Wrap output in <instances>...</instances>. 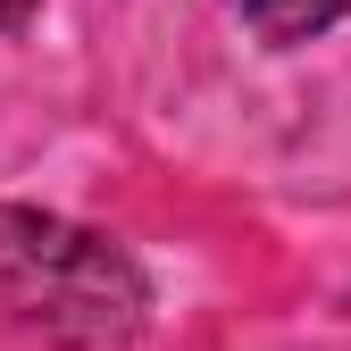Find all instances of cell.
Returning <instances> with one entry per match:
<instances>
[{
	"instance_id": "6da1fadb",
	"label": "cell",
	"mask_w": 351,
	"mask_h": 351,
	"mask_svg": "<svg viewBox=\"0 0 351 351\" xmlns=\"http://www.w3.org/2000/svg\"><path fill=\"white\" fill-rule=\"evenodd\" d=\"M0 310L51 351H117L134 343L151 285L117 234L0 201Z\"/></svg>"
},
{
	"instance_id": "7a4b0ae2",
	"label": "cell",
	"mask_w": 351,
	"mask_h": 351,
	"mask_svg": "<svg viewBox=\"0 0 351 351\" xmlns=\"http://www.w3.org/2000/svg\"><path fill=\"white\" fill-rule=\"evenodd\" d=\"M234 9L268 51H293V42H318L335 17H351V0H234Z\"/></svg>"
},
{
	"instance_id": "3957f363",
	"label": "cell",
	"mask_w": 351,
	"mask_h": 351,
	"mask_svg": "<svg viewBox=\"0 0 351 351\" xmlns=\"http://www.w3.org/2000/svg\"><path fill=\"white\" fill-rule=\"evenodd\" d=\"M25 9H34V0H0V25H17V17H25Z\"/></svg>"
}]
</instances>
